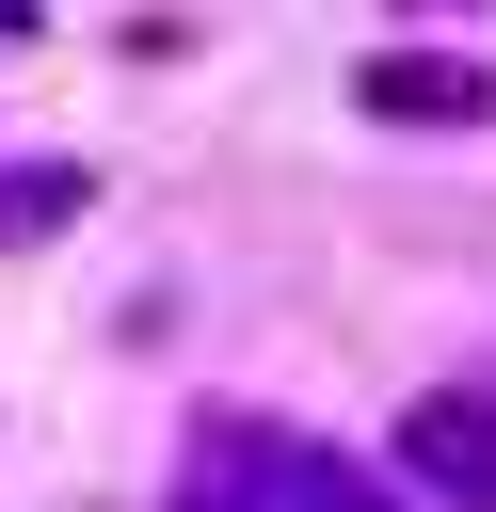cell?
Segmentation results:
<instances>
[{
  "label": "cell",
  "instance_id": "6da1fadb",
  "mask_svg": "<svg viewBox=\"0 0 496 512\" xmlns=\"http://www.w3.org/2000/svg\"><path fill=\"white\" fill-rule=\"evenodd\" d=\"M400 448H416V480L496 496V400H416V416H400Z\"/></svg>",
  "mask_w": 496,
  "mask_h": 512
},
{
  "label": "cell",
  "instance_id": "7a4b0ae2",
  "mask_svg": "<svg viewBox=\"0 0 496 512\" xmlns=\"http://www.w3.org/2000/svg\"><path fill=\"white\" fill-rule=\"evenodd\" d=\"M368 112H400V128H448V112H464V128H480L496 80H480V64H368Z\"/></svg>",
  "mask_w": 496,
  "mask_h": 512
},
{
  "label": "cell",
  "instance_id": "3957f363",
  "mask_svg": "<svg viewBox=\"0 0 496 512\" xmlns=\"http://www.w3.org/2000/svg\"><path fill=\"white\" fill-rule=\"evenodd\" d=\"M64 208H80V176H64V160H32V176H0V240H48Z\"/></svg>",
  "mask_w": 496,
  "mask_h": 512
}]
</instances>
